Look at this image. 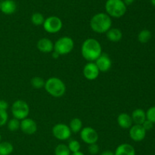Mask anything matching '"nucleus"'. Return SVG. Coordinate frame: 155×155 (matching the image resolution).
Returning <instances> with one entry per match:
<instances>
[{
  "label": "nucleus",
  "instance_id": "27",
  "mask_svg": "<svg viewBox=\"0 0 155 155\" xmlns=\"http://www.w3.org/2000/svg\"><path fill=\"white\" fill-rule=\"evenodd\" d=\"M68 147L69 150H71V153H74V152L80 151L81 145H80V143L77 140L71 139L68 143Z\"/></svg>",
  "mask_w": 155,
  "mask_h": 155
},
{
  "label": "nucleus",
  "instance_id": "26",
  "mask_svg": "<svg viewBox=\"0 0 155 155\" xmlns=\"http://www.w3.org/2000/svg\"><path fill=\"white\" fill-rule=\"evenodd\" d=\"M31 83L32 87L35 89H40V88H44V85H45V81L40 77H33V78L31 79Z\"/></svg>",
  "mask_w": 155,
  "mask_h": 155
},
{
  "label": "nucleus",
  "instance_id": "22",
  "mask_svg": "<svg viewBox=\"0 0 155 155\" xmlns=\"http://www.w3.org/2000/svg\"><path fill=\"white\" fill-rule=\"evenodd\" d=\"M151 32L148 29H144L141 30L138 34V40L141 43H146L151 40Z\"/></svg>",
  "mask_w": 155,
  "mask_h": 155
},
{
  "label": "nucleus",
  "instance_id": "23",
  "mask_svg": "<svg viewBox=\"0 0 155 155\" xmlns=\"http://www.w3.org/2000/svg\"><path fill=\"white\" fill-rule=\"evenodd\" d=\"M55 155H71V152L68 148V145L64 144H59L56 146L54 149Z\"/></svg>",
  "mask_w": 155,
  "mask_h": 155
},
{
  "label": "nucleus",
  "instance_id": "30",
  "mask_svg": "<svg viewBox=\"0 0 155 155\" xmlns=\"http://www.w3.org/2000/svg\"><path fill=\"white\" fill-rule=\"evenodd\" d=\"M88 150H89V152L92 155H95V154H97V153H99V150H100L99 146H98L96 143L89 144Z\"/></svg>",
  "mask_w": 155,
  "mask_h": 155
},
{
  "label": "nucleus",
  "instance_id": "24",
  "mask_svg": "<svg viewBox=\"0 0 155 155\" xmlns=\"http://www.w3.org/2000/svg\"><path fill=\"white\" fill-rule=\"evenodd\" d=\"M45 18H44L43 15L39 13V12H35L31 16V22L36 26L42 25L44 21H45Z\"/></svg>",
  "mask_w": 155,
  "mask_h": 155
},
{
  "label": "nucleus",
  "instance_id": "9",
  "mask_svg": "<svg viewBox=\"0 0 155 155\" xmlns=\"http://www.w3.org/2000/svg\"><path fill=\"white\" fill-rule=\"evenodd\" d=\"M80 138L87 144L97 143L98 140V134L97 131L90 126L83 127L80 132Z\"/></svg>",
  "mask_w": 155,
  "mask_h": 155
},
{
  "label": "nucleus",
  "instance_id": "34",
  "mask_svg": "<svg viewBox=\"0 0 155 155\" xmlns=\"http://www.w3.org/2000/svg\"><path fill=\"white\" fill-rule=\"evenodd\" d=\"M123 2H124V4L127 6L131 5L132 4H133V2H135V0H123Z\"/></svg>",
  "mask_w": 155,
  "mask_h": 155
},
{
  "label": "nucleus",
  "instance_id": "12",
  "mask_svg": "<svg viewBox=\"0 0 155 155\" xmlns=\"http://www.w3.org/2000/svg\"><path fill=\"white\" fill-rule=\"evenodd\" d=\"M20 129L26 135H31L37 131V124L33 119L25 118L21 120Z\"/></svg>",
  "mask_w": 155,
  "mask_h": 155
},
{
  "label": "nucleus",
  "instance_id": "33",
  "mask_svg": "<svg viewBox=\"0 0 155 155\" xmlns=\"http://www.w3.org/2000/svg\"><path fill=\"white\" fill-rule=\"evenodd\" d=\"M100 155H114V152H113L112 150H104L103 152H101V153Z\"/></svg>",
  "mask_w": 155,
  "mask_h": 155
},
{
  "label": "nucleus",
  "instance_id": "37",
  "mask_svg": "<svg viewBox=\"0 0 155 155\" xmlns=\"http://www.w3.org/2000/svg\"><path fill=\"white\" fill-rule=\"evenodd\" d=\"M150 1H151V5H152L153 6H154V7H155V0H150Z\"/></svg>",
  "mask_w": 155,
  "mask_h": 155
},
{
  "label": "nucleus",
  "instance_id": "25",
  "mask_svg": "<svg viewBox=\"0 0 155 155\" xmlns=\"http://www.w3.org/2000/svg\"><path fill=\"white\" fill-rule=\"evenodd\" d=\"M20 124H21L20 120H18V119L13 118L8 121V129L11 132H15L20 129Z\"/></svg>",
  "mask_w": 155,
  "mask_h": 155
},
{
  "label": "nucleus",
  "instance_id": "7",
  "mask_svg": "<svg viewBox=\"0 0 155 155\" xmlns=\"http://www.w3.org/2000/svg\"><path fill=\"white\" fill-rule=\"evenodd\" d=\"M42 26L44 30L48 33H56L62 29L63 22L58 16H49L45 18Z\"/></svg>",
  "mask_w": 155,
  "mask_h": 155
},
{
  "label": "nucleus",
  "instance_id": "1",
  "mask_svg": "<svg viewBox=\"0 0 155 155\" xmlns=\"http://www.w3.org/2000/svg\"><path fill=\"white\" fill-rule=\"evenodd\" d=\"M102 53L101 45L96 39L88 38L81 46L82 56L88 62H95Z\"/></svg>",
  "mask_w": 155,
  "mask_h": 155
},
{
  "label": "nucleus",
  "instance_id": "18",
  "mask_svg": "<svg viewBox=\"0 0 155 155\" xmlns=\"http://www.w3.org/2000/svg\"><path fill=\"white\" fill-rule=\"evenodd\" d=\"M106 36L110 42L117 43L122 40L123 33L119 28L111 27L106 32Z\"/></svg>",
  "mask_w": 155,
  "mask_h": 155
},
{
  "label": "nucleus",
  "instance_id": "39",
  "mask_svg": "<svg viewBox=\"0 0 155 155\" xmlns=\"http://www.w3.org/2000/svg\"></svg>",
  "mask_w": 155,
  "mask_h": 155
},
{
  "label": "nucleus",
  "instance_id": "6",
  "mask_svg": "<svg viewBox=\"0 0 155 155\" xmlns=\"http://www.w3.org/2000/svg\"><path fill=\"white\" fill-rule=\"evenodd\" d=\"M12 113L14 118L22 120L28 116L30 113V106L24 100H17L12 103Z\"/></svg>",
  "mask_w": 155,
  "mask_h": 155
},
{
  "label": "nucleus",
  "instance_id": "19",
  "mask_svg": "<svg viewBox=\"0 0 155 155\" xmlns=\"http://www.w3.org/2000/svg\"><path fill=\"white\" fill-rule=\"evenodd\" d=\"M131 117L133 123L137 125H142L146 120V112L142 109L137 108L133 111Z\"/></svg>",
  "mask_w": 155,
  "mask_h": 155
},
{
  "label": "nucleus",
  "instance_id": "20",
  "mask_svg": "<svg viewBox=\"0 0 155 155\" xmlns=\"http://www.w3.org/2000/svg\"><path fill=\"white\" fill-rule=\"evenodd\" d=\"M69 127L71 132L78 133L83 129V122L80 118H74L70 122Z\"/></svg>",
  "mask_w": 155,
  "mask_h": 155
},
{
  "label": "nucleus",
  "instance_id": "4",
  "mask_svg": "<svg viewBox=\"0 0 155 155\" xmlns=\"http://www.w3.org/2000/svg\"><path fill=\"white\" fill-rule=\"evenodd\" d=\"M105 13L110 18H120L124 16L127 10V6L123 0H107L104 5Z\"/></svg>",
  "mask_w": 155,
  "mask_h": 155
},
{
  "label": "nucleus",
  "instance_id": "13",
  "mask_svg": "<svg viewBox=\"0 0 155 155\" xmlns=\"http://www.w3.org/2000/svg\"><path fill=\"white\" fill-rule=\"evenodd\" d=\"M95 63L99 69L100 72H107L112 66L111 59L106 53H101V56L95 61Z\"/></svg>",
  "mask_w": 155,
  "mask_h": 155
},
{
  "label": "nucleus",
  "instance_id": "36",
  "mask_svg": "<svg viewBox=\"0 0 155 155\" xmlns=\"http://www.w3.org/2000/svg\"><path fill=\"white\" fill-rule=\"evenodd\" d=\"M71 155H85L83 152L80 151H77V152H74V153H71Z\"/></svg>",
  "mask_w": 155,
  "mask_h": 155
},
{
  "label": "nucleus",
  "instance_id": "15",
  "mask_svg": "<svg viewBox=\"0 0 155 155\" xmlns=\"http://www.w3.org/2000/svg\"><path fill=\"white\" fill-rule=\"evenodd\" d=\"M37 49L43 53H52L54 50V43L50 39L46 37L39 40L36 44Z\"/></svg>",
  "mask_w": 155,
  "mask_h": 155
},
{
  "label": "nucleus",
  "instance_id": "17",
  "mask_svg": "<svg viewBox=\"0 0 155 155\" xmlns=\"http://www.w3.org/2000/svg\"><path fill=\"white\" fill-rule=\"evenodd\" d=\"M114 155H136V150L130 144L124 143L117 146L114 151Z\"/></svg>",
  "mask_w": 155,
  "mask_h": 155
},
{
  "label": "nucleus",
  "instance_id": "38",
  "mask_svg": "<svg viewBox=\"0 0 155 155\" xmlns=\"http://www.w3.org/2000/svg\"><path fill=\"white\" fill-rule=\"evenodd\" d=\"M1 141H2V135L1 134H0V142H1Z\"/></svg>",
  "mask_w": 155,
  "mask_h": 155
},
{
  "label": "nucleus",
  "instance_id": "2",
  "mask_svg": "<svg viewBox=\"0 0 155 155\" xmlns=\"http://www.w3.org/2000/svg\"><path fill=\"white\" fill-rule=\"evenodd\" d=\"M89 24L91 29L95 33H106L111 28L112 19L105 12H99L92 17Z\"/></svg>",
  "mask_w": 155,
  "mask_h": 155
},
{
  "label": "nucleus",
  "instance_id": "31",
  "mask_svg": "<svg viewBox=\"0 0 155 155\" xmlns=\"http://www.w3.org/2000/svg\"><path fill=\"white\" fill-rule=\"evenodd\" d=\"M142 126H143V128L145 129V130L148 131V130H151V129H153V126H154V123H153L152 122L150 121V120L147 119H146V120H145V121L143 123H142Z\"/></svg>",
  "mask_w": 155,
  "mask_h": 155
},
{
  "label": "nucleus",
  "instance_id": "3",
  "mask_svg": "<svg viewBox=\"0 0 155 155\" xmlns=\"http://www.w3.org/2000/svg\"><path fill=\"white\" fill-rule=\"evenodd\" d=\"M44 88L48 94L53 97H63L66 93V85L64 82L57 77H51L45 81Z\"/></svg>",
  "mask_w": 155,
  "mask_h": 155
},
{
  "label": "nucleus",
  "instance_id": "32",
  "mask_svg": "<svg viewBox=\"0 0 155 155\" xmlns=\"http://www.w3.org/2000/svg\"><path fill=\"white\" fill-rule=\"evenodd\" d=\"M8 108V102L3 100H0V109L7 110Z\"/></svg>",
  "mask_w": 155,
  "mask_h": 155
},
{
  "label": "nucleus",
  "instance_id": "10",
  "mask_svg": "<svg viewBox=\"0 0 155 155\" xmlns=\"http://www.w3.org/2000/svg\"><path fill=\"white\" fill-rule=\"evenodd\" d=\"M129 129H130L129 135L133 141L139 142V141H142L145 139L147 131L144 129L142 125L134 124Z\"/></svg>",
  "mask_w": 155,
  "mask_h": 155
},
{
  "label": "nucleus",
  "instance_id": "11",
  "mask_svg": "<svg viewBox=\"0 0 155 155\" xmlns=\"http://www.w3.org/2000/svg\"><path fill=\"white\" fill-rule=\"evenodd\" d=\"M83 73L84 77L89 81H94L98 77L100 71L95 62H88L83 67Z\"/></svg>",
  "mask_w": 155,
  "mask_h": 155
},
{
  "label": "nucleus",
  "instance_id": "16",
  "mask_svg": "<svg viewBox=\"0 0 155 155\" xmlns=\"http://www.w3.org/2000/svg\"><path fill=\"white\" fill-rule=\"evenodd\" d=\"M118 126L124 129H129L133 126V119L130 114L127 112H122L119 114L117 119Z\"/></svg>",
  "mask_w": 155,
  "mask_h": 155
},
{
  "label": "nucleus",
  "instance_id": "35",
  "mask_svg": "<svg viewBox=\"0 0 155 155\" xmlns=\"http://www.w3.org/2000/svg\"><path fill=\"white\" fill-rule=\"evenodd\" d=\"M59 54L58 53H57L56 52H54V50H53V53H52V57L54 58V59H58V58L59 57Z\"/></svg>",
  "mask_w": 155,
  "mask_h": 155
},
{
  "label": "nucleus",
  "instance_id": "28",
  "mask_svg": "<svg viewBox=\"0 0 155 155\" xmlns=\"http://www.w3.org/2000/svg\"><path fill=\"white\" fill-rule=\"evenodd\" d=\"M8 121V115L7 110L0 109V127H2L7 124Z\"/></svg>",
  "mask_w": 155,
  "mask_h": 155
},
{
  "label": "nucleus",
  "instance_id": "14",
  "mask_svg": "<svg viewBox=\"0 0 155 155\" xmlns=\"http://www.w3.org/2000/svg\"><path fill=\"white\" fill-rule=\"evenodd\" d=\"M16 10L17 4L14 0H2L0 2V11L5 15H12Z\"/></svg>",
  "mask_w": 155,
  "mask_h": 155
},
{
  "label": "nucleus",
  "instance_id": "29",
  "mask_svg": "<svg viewBox=\"0 0 155 155\" xmlns=\"http://www.w3.org/2000/svg\"><path fill=\"white\" fill-rule=\"evenodd\" d=\"M146 112V119L152 122L153 123H155V106H151L147 110Z\"/></svg>",
  "mask_w": 155,
  "mask_h": 155
},
{
  "label": "nucleus",
  "instance_id": "5",
  "mask_svg": "<svg viewBox=\"0 0 155 155\" xmlns=\"http://www.w3.org/2000/svg\"><path fill=\"white\" fill-rule=\"evenodd\" d=\"M74 41L70 36H62L58 39L54 43V51L59 56L68 55L74 50Z\"/></svg>",
  "mask_w": 155,
  "mask_h": 155
},
{
  "label": "nucleus",
  "instance_id": "21",
  "mask_svg": "<svg viewBox=\"0 0 155 155\" xmlns=\"http://www.w3.org/2000/svg\"><path fill=\"white\" fill-rule=\"evenodd\" d=\"M13 144L8 141L0 142V155H10L13 152Z\"/></svg>",
  "mask_w": 155,
  "mask_h": 155
},
{
  "label": "nucleus",
  "instance_id": "8",
  "mask_svg": "<svg viewBox=\"0 0 155 155\" xmlns=\"http://www.w3.org/2000/svg\"><path fill=\"white\" fill-rule=\"evenodd\" d=\"M52 134L55 138L65 141L71 136V131L69 126L64 123H57L52 128Z\"/></svg>",
  "mask_w": 155,
  "mask_h": 155
}]
</instances>
